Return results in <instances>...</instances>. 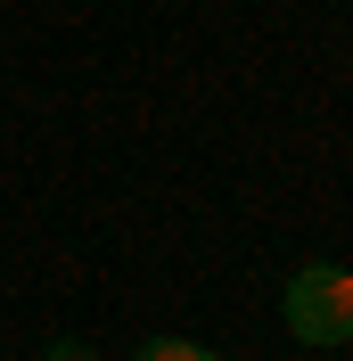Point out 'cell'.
<instances>
[{"instance_id":"cell-1","label":"cell","mask_w":353,"mask_h":361,"mask_svg":"<svg viewBox=\"0 0 353 361\" xmlns=\"http://www.w3.org/2000/svg\"><path fill=\"white\" fill-rule=\"evenodd\" d=\"M287 329L304 345H345L353 337V271L345 263H304L287 279Z\"/></svg>"},{"instance_id":"cell-2","label":"cell","mask_w":353,"mask_h":361,"mask_svg":"<svg viewBox=\"0 0 353 361\" xmlns=\"http://www.w3.org/2000/svg\"><path fill=\"white\" fill-rule=\"evenodd\" d=\"M132 361H222V353H205V345H189V337H148Z\"/></svg>"},{"instance_id":"cell-3","label":"cell","mask_w":353,"mask_h":361,"mask_svg":"<svg viewBox=\"0 0 353 361\" xmlns=\"http://www.w3.org/2000/svg\"><path fill=\"white\" fill-rule=\"evenodd\" d=\"M42 361H99V353H90L83 337H49V345H42Z\"/></svg>"}]
</instances>
